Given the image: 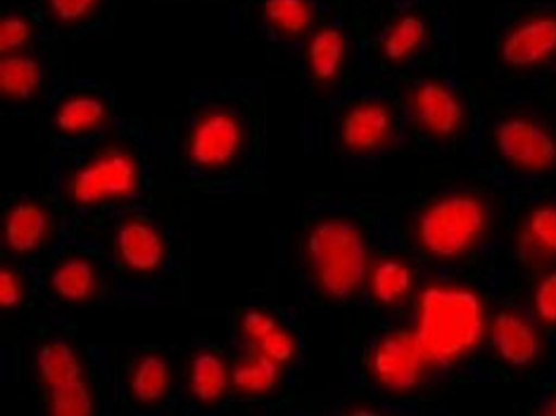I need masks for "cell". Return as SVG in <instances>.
<instances>
[{
    "instance_id": "6da1fadb",
    "label": "cell",
    "mask_w": 556,
    "mask_h": 416,
    "mask_svg": "<svg viewBox=\"0 0 556 416\" xmlns=\"http://www.w3.org/2000/svg\"><path fill=\"white\" fill-rule=\"evenodd\" d=\"M482 330L481 304L471 291L433 287L424 292L415 336L426 361L462 355L478 343Z\"/></svg>"
},
{
    "instance_id": "7a4b0ae2",
    "label": "cell",
    "mask_w": 556,
    "mask_h": 416,
    "mask_svg": "<svg viewBox=\"0 0 556 416\" xmlns=\"http://www.w3.org/2000/svg\"><path fill=\"white\" fill-rule=\"evenodd\" d=\"M308 252L323 287L334 297L350 294L366 272V251L358 232L349 224L318 225L308 241Z\"/></svg>"
},
{
    "instance_id": "3957f363",
    "label": "cell",
    "mask_w": 556,
    "mask_h": 416,
    "mask_svg": "<svg viewBox=\"0 0 556 416\" xmlns=\"http://www.w3.org/2000/svg\"><path fill=\"white\" fill-rule=\"evenodd\" d=\"M482 203L469 196H451L433 204L422 216L420 236L426 248L441 256L465 250L484 225Z\"/></svg>"
},
{
    "instance_id": "277c9868",
    "label": "cell",
    "mask_w": 556,
    "mask_h": 416,
    "mask_svg": "<svg viewBox=\"0 0 556 416\" xmlns=\"http://www.w3.org/2000/svg\"><path fill=\"white\" fill-rule=\"evenodd\" d=\"M244 126L230 109L213 108L195 114L187 130L184 149L198 167L231 163L243 149Z\"/></svg>"
},
{
    "instance_id": "5b68a950",
    "label": "cell",
    "mask_w": 556,
    "mask_h": 416,
    "mask_svg": "<svg viewBox=\"0 0 556 416\" xmlns=\"http://www.w3.org/2000/svg\"><path fill=\"white\" fill-rule=\"evenodd\" d=\"M137 184V163L127 148L112 147L76 172L71 184L74 199L93 203L106 198L134 192Z\"/></svg>"
},
{
    "instance_id": "8992f818",
    "label": "cell",
    "mask_w": 556,
    "mask_h": 416,
    "mask_svg": "<svg viewBox=\"0 0 556 416\" xmlns=\"http://www.w3.org/2000/svg\"><path fill=\"white\" fill-rule=\"evenodd\" d=\"M500 155L527 169H546L556 162V139L543 126L526 118L503 121L495 133Z\"/></svg>"
},
{
    "instance_id": "52a82bcc",
    "label": "cell",
    "mask_w": 556,
    "mask_h": 416,
    "mask_svg": "<svg viewBox=\"0 0 556 416\" xmlns=\"http://www.w3.org/2000/svg\"><path fill=\"white\" fill-rule=\"evenodd\" d=\"M412 106L421 127L437 137L456 134L465 122V108L460 99L441 81L421 83L413 92Z\"/></svg>"
},
{
    "instance_id": "ba28073f",
    "label": "cell",
    "mask_w": 556,
    "mask_h": 416,
    "mask_svg": "<svg viewBox=\"0 0 556 416\" xmlns=\"http://www.w3.org/2000/svg\"><path fill=\"white\" fill-rule=\"evenodd\" d=\"M394 118L388 104L378 100H365L345 112L339 134L343 146L353 152H370L379 149L390 138Z\"/></svg>"
},
{
    "instance_id": "9c48e42d",
    "label": "cell",
    "mask_w": 556,
    "mask_h": 416,
    "mask_svg": "<svg viewBox=\"0 0 556 416\" xmlns=\"http://www.w3.org/2000/svg\"><path fill=\"white\" fill-rule=\"evenodd\" d=\"M556 52V17L539 16L511 29L503 40V61L518 68L539 64Z\"/></svg>"
},
{
    "instance_id": "30bf717a",
    "label": "cell",
    "mask_w": 556,
    "mask_h": 416,
    "mask_svg": "<svg viewBox=\"0 0 556 416\" xmlns=\"http://www.w3.org/2000/svg\"><path fill=\"white\" fill-rule=\"evenodd\" d=\"M108 105L94 92L74 93L56 109L53 123L61 140L81 143L94 140L104 129Z\"/></svg>"
},
{
    "instance_id": "8fae6325",
    "label": "cell",
    "mask_w": 556,
    "mask_h": 416,
    "mask_svg": "<svg viewBox=\"0 0 556 416\" xmlns=\"http://www.w3.org/2000/svg\"><path fill=\"white\" fill-rule=\"evenodd\" d=\"M425 361L415 333L401 332L388 338L379 346L374 365L382 383L391 389L403 390L416 382Z\"/></svg>"
},
{
    "instance_id": "7c38bea8",
    "label": "cell",
    "mask_w": 556,
    "mask_h": 416,
    "mask_svg": "<svg viewBox=\"0 0 556 416\" xmlns=\"http://www.w3.org/2000/svg\"><path fill=\"white\" fill-rule=\"evenodd\" d=\"M491 336L498 354L511 365L530 363L539 351L535 330L511 313L504 312L495 317Z\"/></svg>"
},
{
    "instance_id": "4fadbf2b",
    "label": "cell",
    "mask_w": 556,
    "mask_h": 416,
    "mask_svg": "<svg viewBox=\"0 0 556 416\" xmlns=\"http://www.w3.org/2000/svg\"><path fill=\"white\" fill-rule=\"evenodd\" d=\"M43 75L42 64L33 53H9L0 63L1 92L10 99L26 100L40 86Z\"/></svg>"
},
{
    "instance_id": "5bb4252c",
    "label": "cell",
    "mask_w": 556,
    "mask_h": 416,
    "mask_svg": "<svg viewBox=\"0 0 556 416\" xmlns=\"http://www.w3.org/2000/svg\"><path fill=\"white\" fill-rule=\"evenodd\" d=\"M345 54V41L342 33L333 27L318 30L311 38L307 50V63L312 77L327 83L338 76Z\"/></svg>"
},
{
    "instance_id": "9a60e30c",
    "label": "cell",
    "mask_w": 556,
    "mask_h": 416,
    "mask_svg": "<svg viewBox=\"0 0 556 416\" xmlns=\"http://www.w3.org/2000/svg\"><path fill=\"white\" fill-rule=\"evenodd\" d=\"M117 244L124 260L137 269L153 268L161 261V241L153 229L144 224L125 225L118 231Z\"/></svg>"
},
{
    "instance_id": "2e32d148",
    "label": "cell",
    "mask_w": 556,
    "mask_h": 416,
    "mask_svg": "<svg viewBox=\"0 0 556 416\" xmlns=\"http://www.w3.org/2000/svg\"><path fill=\"white\" fill-rule=\"evenodd\" d=\"M47 225L46 214L31 203L16 205L8 216L5 238L9 247L17 252H26L36 247L42 238Z\"/></svg>"
},
{
    "instance_id": "e0dca14e",
    "label": "cell",
    "mask_w": 556,
    "mask_h": 416,
    "mask_svg": "<svg viewBox=\"0 0 556 416\" xmlns=\"http://www.w3.org/2000/svg\"><path fill=\"white\" fill-rule=\"evenodd\" d=\"M426 36L425 22L417 15L405 14L384 36L381 51L389 61H402L420 48Z\"/></svg>"
},
{
    "instance_id": "ac0fdd59",
    "label": "cell",
    "mask_w": 556,
    "mask_h": 416,
    "mask_svg": "<svg viewBox=\"0 0 556 416\" xmlns=\"http://www.w3.org/2000/svg\"><path fill=\"white\" fill-rule=\"evenodd\" d=\"M38 365L42 377L53 390L79 379L80 366L72 350L63 342L45 344L39 351Z\"/></svg>"
},
{
    "instance_id": "d6986e66",
    "label": "cell",
    "mask_w": 556,
    "mask_h": 416,
    "mask_svg": "<svg viewBox=\"0 0 556 416\" xmlns=\"http://www.w3.org/2000/svg\"><path fill=\"white\" fill-rule=\"evenodd\" d=\"M243 325L248 333L258 341L265 355L277 362L291 357L293 352L291 338L268 315L257 311L249 312Z\"/></svg>"
},
{
    "instance_id": "ffe728a7",
    "label": "cell",
    "mask_w": 556,
    "mask_h": 416,
    "mask_svg": "<svg viewBox=\"0 0 556 416\" xmlns=\"http://www.w3.org/2000/svg\"><path fill=\"white\" fill-rule=\"evenodd\" d=\"M264 12L276 28L291 35L303 33L312 22V10L305 0H266Z\"/></svg>"
},
{
    "instance_id": "44dd1931",
    "label": "cell",
    "mask_w": 556,
    "mask_h": 416,
    "mask_svg": "<svg viewBox=\"0 0 556 416\" xmlns=\"http://www.w3.org/2000/svg\"><path fill=\"white\" fill-rule=\"evenodd\" d=\"M226 370L218 357L210 353L198 355L192 368V389L204 401L217 398L226 386Z\"/></svg>"
},
{
    "instance_id": "7402d4cb",
    "label": "cell",
    "mask_w": 556,
    "mask_h": 416,
    "mask_svg": "<svg viewBox=\"0 0 556 416\" xmlns=\"http://www.w3.org/2000/svg\"><path fill=\"white\" fill-rule=\"evenodd\" d=\"M51 283L60 295L70 300H81L91 288L92 269L81 260L66 262L54 272Z\"/></svg>"
},
{
    "instance_id": "603a6c76",
    "label": "cell",
    "mask_w": 556,
    "mask_h": 416,
    "mask_svg": "<svg viewBox=\"0 0 556 416\" xmlns=\"http://www.w3.org/2000/svg\"><path fill=\"white\" fill-rule=\"evenodd\" d=\"M168 380L166 364L155 355L144 357L132 378V392L143 402L156 400L164 392Z\"/></svg>"
},
{
    "instance_id": "cb8c5ba5",
    "label": "cell",
    "mask_w": 556,
    "mask_h": 416,
    "mask_svg": "<svg viewBox=\"0 0 556 416\" xmlns=\"http://www.w3.org/2000/svg\"><path fill=\"white\" fill-rule=\"evenodd\" d=\"M410 285L408 269L399 262L388 261L380 264L372 278L375 295L384 303H392L402 298Z\"/></svg>"
},
{
    "instance_id": "d4e9b609",
    "label": "cell",
    "mask_w": 556,
    "mask_h": 416,
    "mask_svg": "<svg viewBox=\"0 0 556 416\" xmlns=\"http://www.w3.org/2000/svg\"><path fill=\"white\" fill-rule=\"evenodd\" d=\"M277 377L275 361L267 355L238 367L233 373L235 383L247 391L262 392L270 389Z\"/></svg>"
},
{
    "instance_id": "484cf974",
    "label": "cell",
    "mask_w": 556,
    "mask_h": 416,
    "mask_svg": "<svg viewBox=\"0 0 556 416\" xmlns=\"http://www.w3.org/2000/svg\"><path fill=\"white\" fill-rule=\"evenodd\" d=\"M52 400L58 416H86L92 412L90 394L80 379L54 389Z\"/></svg>"
},
{
    "instance_id": "4316f807",
    "label": "cell",
    "mask_w": 556,
    "mask_h": 416,
    "mask_svg": "<svg viewBox=\"0 0 556 416\" xmlns=\"http://www.w3.org/2000/svg\"><path fill=\"white\" fill-rule=\"evenodd\" d=\"M528 235L536 248L556 253V207L535 210L529 219Z\"/></svg>"
},
{
    "instance_id": "83f0119b",
    "label": "cell",
    "mask_w": 556,
    "mask_h": 416,
    "mask_svg": "<svg viewBox=\"0 0 556 416\" xmlns=\"http://www.w3.org/2000/svg\"><path fill=\"white\" fill-rule=\"evenodd\" d=\"M31 37V26L20 15L3 17L0 25V50L3 54L24 48ZM8 53V54H9Z\"/></svg>"
},
{
    "instance_id": "f1b7e54d",
    "label": "cell",
    "mask_w": 556,
    "mask_h": 416,
    "mask_svg": "<svg viewBox=\"0 0 556 416\" xmlns=\"http://www.w3.org/2000/svg\"><path fill=\"white\" fill-rule=\"evenodd\" d=\"M53 16L61 23L72 24L87 17L100 0H47Z\"/></svg>"
},
{
    "instance_id": "f546056e",
    "label": "cell",
    "mask_w": 556,
    "mask_h": 416,
    "mask_svg": "<svg viewBox=\"0 0 556 416\" xmlns=\"http://www.w3.org/2000/svg\"><path fill=\"white\" fill-rule=\"evenodd\" d=\"M534 303L536 313L543 320L556 323V272L540 282Z\"/></svg>"
},
{
    "instance_id": "4dcf8cb0",
    "label": "cell",
    "mask_w": 556,
    "mask_h": 416,
    "mask_svg": "<svg viewBox=\"0 0 556 416\" xmlns=\"http://www.w3.org/2000/svg\"><path fill=\"white\" fill-rule=\"evenodd\" d=\"M21 291L15 277L7 270L0 274V303L12 306L20 301Z\"/></svg>"
},
{
    "instance_id": "1f68e13d",
    "label": "cell",
    "mask_w": 556,
    "mask_h": 416,
    "mask_svg": "<svg viewBox=\"0 0 556 416\" xmlns=\"http://www.w3.org/2000/svg\"><path fill=\"white\" fill-rule=\"evenodd\" d=\"M547 415H556V399L551 402V404L546 408Z\"/></svg>"
}]
</instances>
